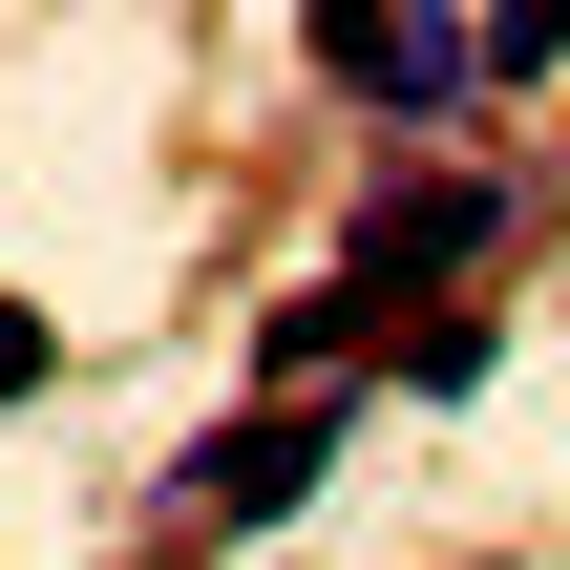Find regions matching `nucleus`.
I'll return each mask as SVG.
<instances>
[{
  "instance_id": "f257e3e1",
  "label": "nucleus",
  "mask_w": 570,
  "mask_h": 570,
  "mask_svg": "<svg viewBox=\"0 0 570 570\" xmlns=\"http://www.w3.org/2000/svg\"><path fill=\"white\" fill-rule=\"evenodd\" d=\"M317 85H338L360 127H465L508 63H487V21H381V0H338V21H317Z\"/></svg>"
},
{
  "instance_id": "f03ea898",
  "label": "nucleus",
  "mask_w": 570,
  "mask_h": 570,
  "mask_svg": "<svg viewBox=\"0 0 570 570\" xmlns=\"http://www.w3.org/2000/svg\"><path fill=\"white\" fill-rule=\"evenodd\" d=\"M317 465H338V402H233V423L169 465V508H190V529H296Z\"/></svg>"
},
{
  "instance_id": "7ed1b4c3",
  "label": "nucleus",
  "mask_w": 570,
  "mask_h": 570,
  "mask_svg": "<svg viewBox=\"0 0 570 570\" xmlns=\"http://www.w3.org/2000/svg\"><path fill=\"white\" fill-rule=\"evenodd\" d=\"M487 254H508V190H487V169H402V190H360V254H338V275H360V296H444V275H487Z\"/></svg>"
},
{
  "instance_id": "20e7f679",
  "label": "nucleus",
  "mask_w": 570,
  "mask_h": 570,
  "mask_svg": "<svg viewBox=\"0 0 570 570\" xmlns=\"http://www.w3.org/2000/svg\"><path fill=\"white\" fill-rule=\"evenodd\" d=\"M254 360H275V402H360L381 296H360V275H317V296H275V317H254Z\"/></svg>"
},
{
  "instance_id": "39448f33",
  "label": "nucleus",
  "mask_w": 570,
  "mask_h": 570,
  "mask_svg": "<svg viewBox=\"0 0 570 570\" xmlns=\"http://www.w3.org/2000/svg\"><path fill=\"white\" fill-rule=\"evenodd\" d=\"M487 381H508V317H487V296H444V317L402 338V402H487Z\"/></svg>"
},
{
  "instance_id": "423d86ee",
  "label": "nucleus",
  "mask_w": 570,
  "mask_h": 570,
  "mask_svg": "<svg viewBox=\"0 0 570 570\" xmlns=\"http://www.w3.org/2000/svg\"><path fill=\"white\" fill-rule=\"evenodd\" d=\"M42 381H63V338H42V317L0 296V402H42Z\"/></svg>"
},
{
  "instance_id": "0eeeda50",
  "label": "nucleus",
  "mask_w": 570,
  "mask_h": 570,
  "mask_svg": "<svg viewBox=\"0 0 570 570\" xmlns=\"http://www.w3.org/2000/svg\"><path fill=\"white\" fill-rule=\"evenodd\" d=\"M465 570H508V550H465Z\"/></svg>"
}]
</instances>
